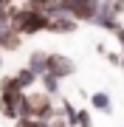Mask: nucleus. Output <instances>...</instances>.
<instances>
[{
	"mask_svg": "<svg viewBox=\"0 0 124 127\" xmlns=\"http://www.w3.org/2000/svg\"><path fill=\"white\" fill-rule=\"evenodd\" d=\"M45 73H51L54 79H68V76H74L76 73V62L71 57H65L59 54V51H51V54L45 57Z\"/></svg>",
	"mask_w": 124,
	"mask_h": 127,
	"instance_id": "obj_3",
	"label": "nucleus"
},
{
	"mask_svg": "<svg viewBox=\"0 0 124 127\" xmlns=\"http://www.w3.org/2000/svg\"><path fill=\"white\" fill-rule=\"evenodd\" d=\"M28 9H34L37 14H45V17H56V14H62L59 9V0H31V3H25Z\"/></svg>",
	"mask_w": 124,
	"mask_h": 127,
	"instance_id": "obj_8",
	"label": "nucleus"
},
{
	"mask_svg": "<svg viewBox=\"0 0 124 127\" xmlns=\"http://www.w3.org/2000/svg\"><path fill=\"white\" fill-rule=\"evenodd\" d=\"M14 127H51L48 119H17Z\"/></svg>",
	"mask_w": 124,
	"mask_h": 127,
	"instance_id": "obj_14",
	"label": "nucleus"
},
{
	"mask_svg": "<svg viewBox=\"0 0 124 127\" xmlns=\"http://www.w3.org/2000/svg\"><path fill=\"white\" fill-rule=\"evenodd\" d=\"M76 3H79V0H59V9H62V14H71Z\"/></svg>",
	"mask_w": 124,
	"mask_h": 127,
	"instance_id": "obj_17",
	"label": "nucleus"
},
{
	"mask_svg": "<svg viewBox=\"0 0 124 127\" xmlns=\"http://www.w3.org/2000/svg\"><path fill=\"white\" fill-rule=\"evenodd\" d=\"M99 6H101V0H79L68 17H74L76 23H93V17H96Z\"/></svg>",
	"mask_w": 124,
	"mask_h": 127,
	"instance_id": "obj_5",
	"label": "nucleus"
},
{
	"mask_svg": "<svg viewBox=\"0 0 124 127\" xmlns=\"http://www.w3.org/2000/svg\"><path fill=\"white\" fill-rule=\"evenodd\" d=\"M104 59H107L110 65H121V57H119V54H113V51H107V54H104Z\"/></svg>",
	"mask_w": 124,
	"mask_h": 127,
	"instance_id": "obj_18",
	"label": "nucleus"
},
{
	"mask_svg": "<svg viewBox=\"0 0 124 127\" xmlns=\"http://www.w3.org/2000/svg\"><path fill=\"white\" fill-rule=\"evenodd\" d=\"M11 28L17 31L20 37H34L40 31H48V17L45 14H37L28 6H14L11 9Z\"/></svg>",
	"mask_w": 124,
	"mask_h": 127,
	"instance_id": "obj_1",
	"label": "nucleus"
},
{
	"mask_svg": "<svg viewBox=\"0 0 124 127\" xmlns=\"http://www.w3.org/2000/svg\"><path fill=\"white\" fill-rule=\"evenodd\" d=\"M101 3H113V0H101Z\"/></svg>",
	"mask_w": 124,
	"mask_h": 127,
	"instance_id": "obj_20",
	"label": "nucleus"
},
{
	"mask_svg": "<svg viewBox=\"0 0 124 127\" xmlns=\"http://www.w3.org/2000/svg\"><path fill=\"white\" fill-rule=\"evenodd\" d=\"M110 9H113V14H116V17H124V0H113V3H110Z\"/></svg>",
	"mask_w": 124,
	"mask_h": 127,
	"instance_id": "obj_16",
	"label": "nucleus"
},
{
	"mask_svg": "<svg viewBox=\"0 0 124 127\" xmlns=\"http://www.w3.org/2000/svg\"><path fill=\"white\" fill-rule=\"evenodd\" d=\"M90 107L99 110V113H107V116H110V113H113V99H110V93H107V91L90 93Z\"/></svg>",
	"mask_w": 124,
	"mask_h": 127,
	"instance_id": "obj_10",
	"label": "nucleus"
},
{
	"mask_svg": "<svg viewBox=\"0 0 124 127\" xmlns=\"http://www.w3.org/2000/svg\"><path fill=\"white\" fill-rule=\"evenodd\" d=\"M76 26L79 23H76L74 17H68V14H56V17L48 20V31L51 34H74Z\"/></svg>",
	"mask_w": 124,
	"mask_h": 127,
	"instance_id": "obj_7",
	"label": "nucleus"
},
{
	"mask_svg": "<svg viewBox=\"0 0 124 127\" xmlns=\"http://www.w3.org/2000/svg\"><path fill=\"white\" fill-rule=\"evenodd\" d=\"M14 79H17V85L23 88V93H28V91H31V88L40 82V76H34V73L28 71V68H20L17 73H14Z\"/></svg>",
	"mask_w": 124,
	"mask_h": 127,
	"instance_id": "obj_11",
	"label": "nucleus"
},
{
	"mask_svg": "<svg viewBox=\"0 0 124 127\" xmlns=\"http://www.w3.org/2000/svg\"><path fill=\"white\" fill-rule=\"evenodd\" d=\"M0 93H23V88H20L17 79H14V73L0 76Z\"/></svg>",
	"mask_w": 124,
	"mask_h": 127,
	"instance_id": "obj_13",
	"label": "nucleus"
},
{
	"mask_svg": "<svg viewBox=\"0 0 124 127\" xmlns=\"http://www.w3.org/2000/svg\"><path fill=\"white\" fill-rule=\"evenodd\" d=\"M23 3H31V0H23Z\"/></svg>",
	"mask_w": 124,
	"mask_h": 127,
	"instance_id": "obj_21",
	"label": "nucleus"
},
{
	"mask_svg": "<svg viewBox=\"0 0 124 127\" xmlns=\"http://www.w3.org/2000/svg\"><path fill=\"white\" fill-rule=\"evenodd\" d=\"M14 6V0H0V9H11Z\"/></svg>",
	"mask_w": 124,
	"mask_h": 127,
	"instance_id": "obj_19",
	"label": "nucleus"
},
{
	"mask_svg": "<svg viewBox=\"0 0 124 127\" xmlns=\"http://www.w3.org/2000/svg\"><path fill=\"white\" fill-rule=\"evenodd\" d=\"M45 51L42 48H34L31 54H28V62H25V68L34 73V76H42V73H45Z\"/></svg>",
	"mask_w": 124,
	"mask_h": 127,
	"instance_id": "obj_9",
	"label": "nucleus"
},
{
	"mask_svg": "<svg viewBox=\"0 0 124 127\" xmlns=\"http://www.w3.org/2000/svg\"><path fill=\"white\" fill-rule=\"evenodd\" d=\"M40 82H42V93H48L51 99H56V96H59V88H62V82H59V79H54L51 73H42Z\"/></svg>",
	"mask_w": 124,
	"mask_h": 127,
	"instance_id": "obj_12",
	"label": "nucleus"
},
{
	"mask_svg": "<svg viewBox=\"0 0 124 127\" xmlns=\"http://www.w3.org/2000/svg\"><path fill=\"white\" fill-rule=\"evenodd\" d=\"M76 127H93L90 110H76Z\"/></svg>",
	"mask_w": 124,
	"mask_h": 127,
	"instance_id": "obj_15",
	"label": "nucleus"
},
{
	"mask_svg": "<svg viewBox=\"0 0 124 127\" xmlns=\"http://www.w3.org/2000/svg\"><path fill=\"white\" fill-rule=\"evenodd\" d=\"M20 119H54V99L42 91H28L20 102Z\"/></svg>",
	"mask_w": 124,
	"mask_h": 127,
	"instance_id": "obj_2",
	"label": "nucleus"
},
{
	"mask_svg": "<svg viewBox=\"0 0 124 127\" xmlns=\"http://www.w3.org/2000/svg\"><path fill=\"white\" fill-rule=\"evenodd\" d=\"M25 93H0V116L17 122L20 119V102Z\"/></svg>",
	"mask_w": 124,
	"mask_h": 127,
	"instance_id": "obj_4",
	"label": "nucleus"
},
{
	"mask_svg": "<svg viewBox=\"0 0 124 127\" xmlns=\"http://www.w3.org/2000/svg\"><path fill=\"white\" fill-rule=\"evenodd\" d=\"M121 20L113 14V9H110V3H101L99 6V11H96V17H93V23L90 26H99V28H104V31H110L113 34V28L119 26Z\"/></svg>",
	"mask_w": 124,
	"mask_h": 127,
	"instance_id": "obj_6",
	"label": "nucleus"
}]
</instances>
